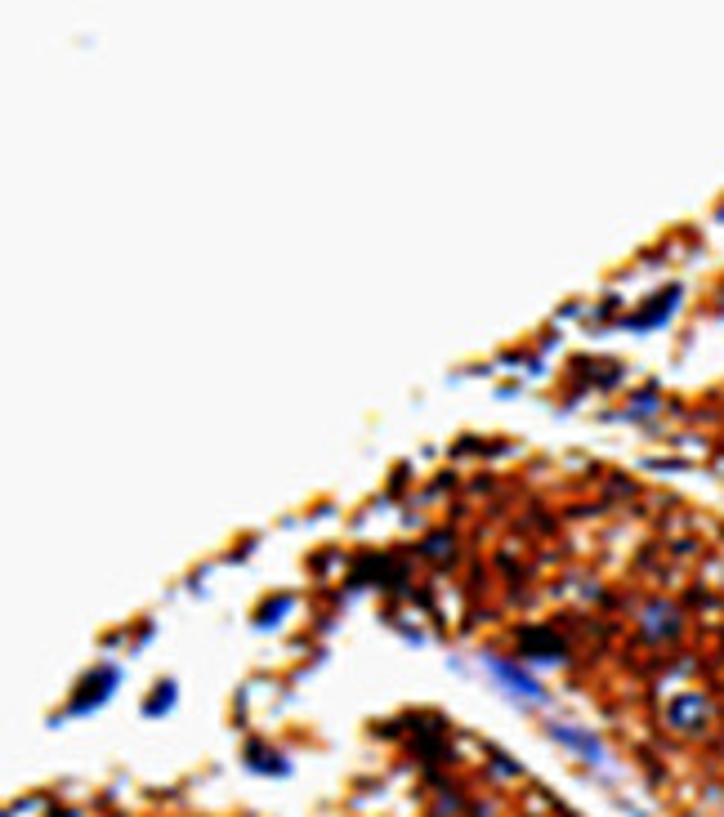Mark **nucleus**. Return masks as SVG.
Segmentation results:
<instances>
[{"instance_id":"obj_1","label":"nucleus","mask_w":724,"mask_h":817,"mask_svg":"<svg viewBox=\"0 0 724 817\" xmlns=\"http://www.w3.org/2000/svg\"><path fill=\"white\" fill-rule=\"evenodd\" d=\"M702 719H707V701H702V697H680V701L671 706V724L684 728V733L702 728Z\"/></svg>"},{"instance_id":"obj_2","label":"nucleus","mask_w":724,"mask_h":817,"mask_svg":"<svg viewBox=\"0 0 724 817\" xmlns=\"http://www.w3.org/2000/svg\"><path fill=\"white\" fill-rule=\"evenodd\" d=\"M492 670H497V675L506 679V684H514V688H519V697H541V688L532 684V679H523V675H519V670H514V666H497V661H492Z\"/></svg>"},{"instance_id":"obj_3","label":"nucleus","mask_w":724,"mask_h":817,"mask_svg":"<svg viewBox=\"0 0 724 817\" xmlns=\"http://www.w3.org/2000/svg\"><path fill=\"white\" fill-rule=\"evenodd\" d=\"M555 737H564L568 746H577V751H586L590 759L599 755V742H595V737H581V733H573V728H555Z\"/></svg>"}]
</instances>
